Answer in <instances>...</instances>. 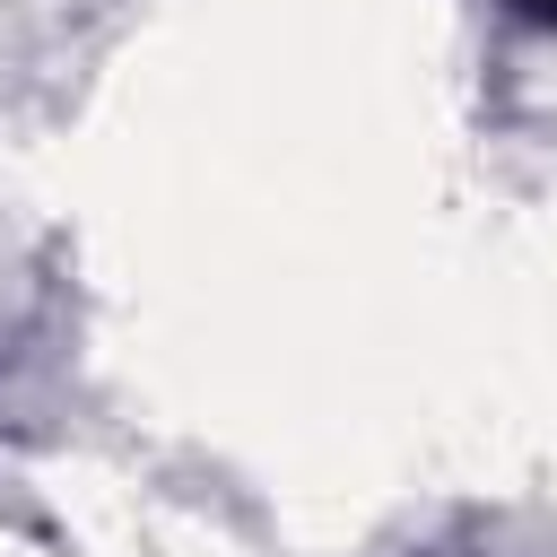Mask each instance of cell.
<instances>
[{"label": "cell", "instance_id": "6da1fadb", "mask_svg": "<svg viewBox=\"0 0 557 557\" xmlns=\"http://www.w3.org/2000/svg\"><path fill=\"white\" fill-rule=\"evenodd\" d=\"M505 9H513L522 26H557V0H505Z\"/></svg>", "mask_w": 557, "mask_h": 557}]
</instances>
